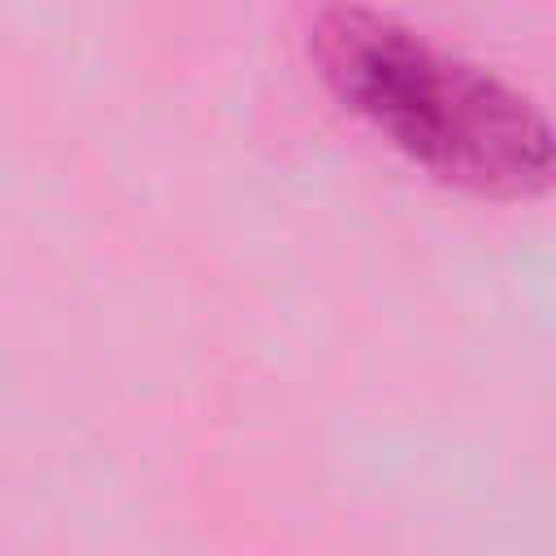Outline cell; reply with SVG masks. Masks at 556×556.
<instances>
[{
  "label": "cell",
  "instance_id": "6da1fadb",
  "mask_svg": "<svg viewBox=\"0 0 556 556\" xmlns=\"http://www.w3.org/2000/svg\"><path fill=\"white\" fill-rule=\"evenodd\" d=\"M308 52L330 91L434 178L500 200L556 182V122L521 87L443 52L408 22L330 0L313 17Z\"/></svg>",
  "mask_w": 556,
  "mask_h": 556
}]
</instances>
